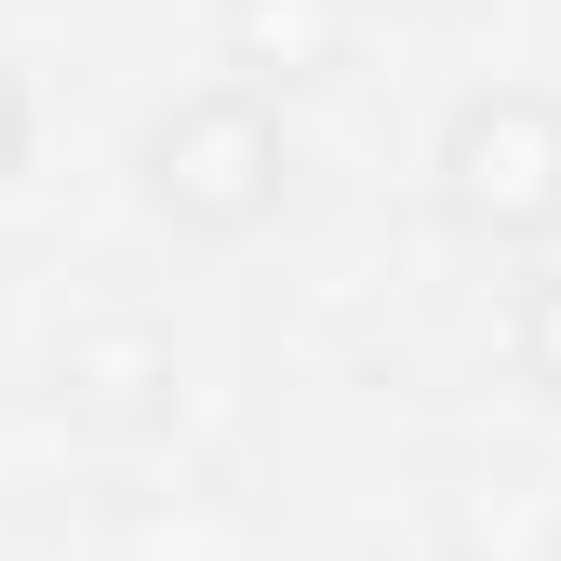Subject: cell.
Wrapping results in <instances>:
<instances>
[{
	"instance_id": "cell-6",
	"label": "cell",
	"mask_w": 561,
	"mask_h": 561,
	"mask_svg": "<svg viewBox=\"0 0 561 561\" xmlns=\"http://www.w3.org/2000/svg\"><path fill=\"white\" fill-rule=\"evenodd\" d=\"M508 362H522L535 401H561V254H535L508 280Z\"/></svg>"
},
{
	"instance_id": "cell-2",
	"label": "cell",
	"mask_w": 561,
	"mask_h": 561,
	"mask_svg": "<svg viewBox=\"0 0 561 561\" xmlns=\"http://www.w3.org/2000/svg\"><path fill=\"white\" fill-rule=\"evenodd\" d=\"M428 201L481 254H561V94L548 81H481L428 148Z\"/></svg>"
},
{
	"instance_id": "cell-1",
	"label": "cell",
	"mask_w": 561,
	"mask_h": 561,
	"mask_svg": "<svg viewBox=\"0 0 561 561\" xmlns=\"http://www.w3.org/2000/svg\"><path fill=\"white\" fill-rule=\"evenodd\" d=\"M134 201H148L174 241H254V228H280V201H295V121L267 94H241V81H187L134 134Z\"/></svg>"
},
{
	"instance_id": "cell-4",
	"label": "cell",
	"mask_w": 561,
	"mask_h": 561,
	"mask_svg": "<svg viewBox=\"0 0 561 561\" xmlns=\"http://www.w3.org/2000/svg\"><path fill=\"white\" fill-rule=\"evenodd\" d=\"M215 54H228L241 94L295 107L308 81L347 67V0H228V14H215Z\"/></svg>"
},
{
	"instance_id": "cell-5",
	"label": "cell",
	"mask_w": 561,
	"mask_h": 561,
	"mask_svg": "<svg viewBox=\"0 0 561 561\" xmlns=\"http://www.w3.org/2000/svg\"><path fill=\"white\" fill-rule=\"evenodd\" d=\"M442 561H561V495L548 481H455L442 495Z\"/></svg>"
},
{
	"instance_id": "cell-3",
	"label": "cell",
	"mask_w": 561,
	"mask_h": 561,
	"mask_svg": "<svg viewBox=\"0 0 561 561\" xmlns=\"http://www.w3.org/2000/svg\"><path fill=\"white\" fill-rule=\"evenodd\" d=\"M41 388H54L67 428L134 442V428L174 414V334H161L148 308H94V321H67V334L41 347Z\"/></svg>"
},
{
	"instance_id": "cell-7",
	"label": "cell",
	"mask_w": 561,
	"mask_h": 561,
	"mask_svg": "<svg viewBox=\"0 0 561 561\" xmlns=\"http://www.w3.org/2000/svg\"><path fill=\"white\" fill-rule=\"evenodd\" d=\"M27 148H41V94H27V67L0 54V187L27 174Z\"/></svg>"
}]
</instances>
